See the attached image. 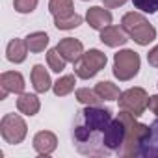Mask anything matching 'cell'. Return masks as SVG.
I'll list each match as a JSON object with an SVG mask.
<instances>
[{
	"label": "cell",
	"mask_w": 158,
	"mask_h": 158,
	"mask_svg": "<svg viewBox=\"0 0 158 158\" xmlns=\"http://www.w3.org/2000/svg\"><path fill=\"white\" fill-rule=\"evenodd\" d=\"M78 114H80L82 119H84L82 125H78L74 128V139L78 141V147H80L82 143L91 141L95 132H102L104 134V130L112 123V110L110 108H99L97 104L86 106Z\"/></svg>",
	"instance_id": "6da1fadb"
},
{
	"label": "cell",
	"mask_w": 158,
	"mask_h": 158,
	"mask_svg": "<svg viewBox=\"0 0 158 158\" xmlns=\"http://www.w3.org/2000/svg\"><path fill=\"white\" fill-rule=\"evenodd\" d=\"M117 117L125 123V128H127L125 143H123V147L117 152L121 156H138L141 145L151 136V127L149 125H143V123H138L136 121V115L130 114V112H125V110H121V114Z\"/></svg>",
	"instance_id": "7a4b0ae2"
},
{
	"label": "cell",
	"mask_w": 158,
	"mask_h": 158,
	"mask_svg": "<svg viewBox=\"0 0 158 158\" xmlns=\"http://www.w3.org/2000/svg\"><path fill=\"white\" fill-rule=\"evenodd\" d=\"M121 28L127 32V35L134 43H138L141 47H145L156 39V28L145 19V15H141L138 11L125 13L121 19Z\"/></svg>",
	"instance_id": "3957f363"
},
{
	"label": "cell",
	"mask_w": 158,
	"mask_h": 158,
	"mask_svg": "<svg viewBox=\"0 0 158 158\" xmlns=\"http://www.w3.org/2000/svg\"><path fill=\"white\" fill-rule=\"evenodd\" d=\"M139 67H141L139 54L130 48H123L114 56V76L121 82L132 80L139 73Z\"/></svg>",
	"instance_id": "277c9868"
},
{
	"label": "cell",
	"mask_w": 158,
	"mask_h": 158,
	"mask_svg": "<svg viewBox=\"0 0 158 158\" xmlns=\"http://www.w3.org/2000/svg\"><path fill=\"white\" fill-rule=\"evenodd\" d=\"M108 63V58L102 50L99 48H89L88 52H84V56L78 60L74 65V74L78 78H82V80H89L93 78L101 69H104Z\"/></svg>",
	"instance_id": "5b68a950"
},
{
	"label": "cell",
	"mask_w": 158,
	"mask_h": 158,
	"mask_svg": "<svg viewBox=\"0 0 158 158\" xmlns=\"http://www.w3.org/2000/svg\"><path fill=\"white\" fill-rule=\"evenodd\" d=\"M0 134H2V139L10 145H17L23 143L26 134H28V125L26 121L17 115V114H6L0 121Z\"/></svg>",
	"instance_id": "8992f818"
},
{
	"label": "cell",
	"mask_w": 158,
	"mask_h": 158,
	"mask_svg": "<svg viewBox=\"0 0 158 158\" xmlns=\"http://www.w3.org/2000/svg\"><path fill=\"white\" fill-rule=\"evenodd\" d=\"M119 108L125 110V112H130L134 114L136 117H139L145 110H147V104H149V95L143 88H130L127 91H123L119 95Z\"/></svg>",
	"instance_id": "52a82bcc"
},
{
	"label": "cell",
	"mask_w": 158,
	"mask_h": 158,
	"mask_svg": "<svg viewBox=\"0 0 158 158\" xmlns=\"http://www.w3.org/2000/svg\"><path fill=\"white\" fill-rule=\"evenodd\" d=\"M125 136H127L125 123L119 117L112 119V123L108 125V128L102 134V147L106 151H119L125 143Z\"/></svg>",
	"instance_id": "ba28073f"
},
{
	"label": "cell",
	"mask_w": 158,
	"mask_h": 158,
	"mask_svg": "<svg viewBox=\"0 0 158 158\" xmlns=\"http://www.w3.org/2000/svg\"><path fill=\"white\" fill-rule=\"evenodd\" d=\"M24 76L19 71H6L0 74V101H4L8 93H24Z\"/></svg>",
	"instance_id": "9c48e42d"
},
{
	"label": "cell",
	"mask_w": 158,
	"mask_h": 158,
	"mask_svg": "<svg viewBox=\"0 0 158 158\" xmlns=\"http://www.w3.org/2000/svg\"><path fill=\"white\" fill-rule=\"evenodd\" d=\"M56 48L60 50V54L69 61V63H76L84 56V45L74 39V37H63L60 39V43L56 45Z\"/></svg>",
	"instance_id": "30bf717a"
},
{
	"label": "cell",
	"mask_w": 158,
	"mask_h": 158,
	"mask_svg": "<svg viewBox=\"0 0 158 158\" xmlns=\"http://www.w3.org/2000/svg\"><path fill=\"white\" fill-rule=\"evenodd\" d=\"M56 147H58V138H56L54 132L41 130V132H37L34 136V149H35L37 154L48 156V154H52L56 151Z\"/></svg>",
	"instance_id": "8fae6325"
},
{
	"label": "cell",
	"mask_w": 158,
	"mask_h": 158,
	"mask_svg": "<svg viewBox=\"0 0 158 158\" xmlns=\"http://www.w3.org/2000/svg\"><path fill=\"white\" fill-rule=\"evenodd\" d=\"M86 21H88V24L93 30H99L101 32L102 28H106V26L112 24V13L108 10H104V8H101V6H93V8L88 10Z\"/></svg>",
	"instance_id": "7c38bea8"
},
{
	"label": "cell",
	"mask_w": 158,
	"mask_h": 158,
	"mask_svg": "<svg viewBox=\"0 0 158 158\" xmlns=\"http://www.w3.org/2000/svg\"><path fill=\"white\" fill-rule=\"evenodd\" d=\"M101 41H102L106 47L115 48V47H123V45L128 41V35H127V32H125L123 28L110 24V26H106V28L101 30Z\"/></svg>",
	"instance_id": "4fadbf2b"
},
{
	"label": "cell",
	"mask_w": 158,
	"mask_h": 158,
	"mask_svg": "<svg viewBox=\"0 0 158 158\" xmlns=\"http://www.w3.org/2000/svg\"><path fill=\"white\" fill-rule=\"evenodd\" d=\"M32 86L37 93H47L52 88V80H50V74L47 73V69L37 63L32 67Z\"/></svg>",
	"instance_id": "5bb4252c"
},
{
	"label": "cell",
	"mask_w": 158,
	"mask_h": 158,
	"mask_svg": "<svg viewBox=\"0 0 158 158\" xmlns=\"http://www.w3.org/2000/svg\"><path fill=\"white\" fill-rule=\"evenodd\" d=\"M28 56V45L24 39H11L8 43V48H6V58L11 61V63H23Z\"/></svg>",
	"instance_id": "9a60e30c"
},
{
	"label": "cell",
	"mask_w": 158,
	"mask_h": 158,
	"mask_svg": "<svg viewBox=\"0 0 158 158\" xmlns=\"http://www.w3.org/2000/svg\"><path fill=\"white\" fill-rule=\"evenodd\" d=\"M39 108H41V102H39L37 95H34V93H21L19 95V99H17V110L21 114L32 117V115H35L39 112Z\"/></svg>",
	"instance_id": "2e32d148"
},
{
	"label": "cell",
	"mask_w": 158,
	"mask_h": 158,
	"mask_svg": "<svg viewBox=\"0 0 158 158\" xmlns=\"http://www.w3.org/2000/svg\"><path fill=\"white\" fill-rule=\"evenodd\" d=\"M74 84H76V74H65V76H60L52 84V91L56 97H65L74 89Z\"/></svg>",
	"instance_id": "e0dca14e"
},
{
	"label": "cell",
	"mask_w": 158,
	"mask_h": 158,
	"mask_svg": "<svg viewBox=\"0 0 158 158\" xmlns=\"http://www.w3.org/2000/svg\"><path fill=\"white\" fill-rule=\"evenodd\" d=\"M26 45H28V50L37 54V52H43L47 47H48V35L45 32H32L24 37Z\"/></svg>",
	"instance_id": "ac0fdd59"
},
{
	"label": "cell",
	"mask_w": 158,
	"mask_h": 158,
	"mask_svg": "<svg viewBox=\"0 0 158 158\" xmlns=\"http://www.w3.org/2000/svg\"><path fill=\"white\" fill-rule=\"evenodd\" d=\"M95 91H97V95H99L102 101H117V99H119V95H121L119 88H117L115 84L108 82V80L99 82V84L95 86Z\"/></svg>",
	"instance_id": "d6986e66"
},
{
	"label": "cell",
	"mask_w": 158,
	"mask_h": 158,
	"mask_svg": "<svg viewBox=\"0 0 158 158\" xmlns=\"http://www.w3.org/2000/svg\"><path fill=\"white\" fill-rule=\"evenodd\" d=\"M48 11L54 17H67V15L74 13L73 0H50L48 2Z\"/></svg>",
	"instance_id": "ffe728a7"
},
{
	"label": "cell",
	"mask_w": 158,
	"mask_h": 158,
	"mask_svg": "<svg viewBox=\"0 0 158 158\" xmlns=\"http://www.w3.org/2000/svg\"><path fill=\"white\" fill-rule=\"evenodd\" d=\"M82 24V17L78 13H71L67 17H54V26L58 30H73Z\"/></svg>",
	"instance_id": "44dd1931"
},
{
	"label": "cell",
	"mask_w": 158,
	"mask_h": 158,
	"mask_svg": "<svg viewBox=\"0 0 158 158\" xmlns=\"http://www.w3.org/2000/svg\"><path fill=\"white\" fill-rule=\"evenodd\" d=\"M47 63H48L50 71H54V73H61V71L65 69L67 60L60 54L58 48H50V50L47 52Z\"/></svg>",
	"instance_id": "7402d4cb"
},
{
	"label": "cell",
	"mask_w": 158,
	"mask_h": 158,
	"mask_svg": "<svg viewBox=\"0 0 158 158\" xmlns=\"http://www.w3.org/2000/svg\"><path fill=\"white\" fill-rule=\"evenodd\" d=\"M76 101H78V102H82V104H86V106H91V104H99L102 99L97 95L95 89L80 88V89H76Z\"/></svg>",
	"instance_id": "603a6c76"
},
{
	"label": "cell",
	"mask_w": 158,
	"mask_h": 158,
	"mask_svg": "<svg viewBox=\"0 0 158 158\" xmlns=\"http://www.w3.org/2000/svg\"><path fill=\"white\" fill-rule=\"evenodd\" d=\"M136 10L143 13H156L158 11V0H132Z\"/></svg>",
	"instance_id": "cb8c5ba5"
},
{
	"label": "cell",
	"mask_w": 158,
	"mask_h": 158,
	"mask_svg": "<svg viewBox=\"0 0 158 158\" xmlns=\"http://www.w3.org/2000/svg\"><path fill=\"white\" fill-rule=\"evenodd\" d=\"M39 4V0H13V8L19 13H32Z\"/></svg>",
	"instance_id": "d4e9b609"
},
{
	"label": "cell",
	"mask_w": 158,
	"mask_h": 158,
	"mask_svg": "<svg viewBox=\"0 0 158 158\" xmlns=\"http://www.w3.org/2000/svg\"><path fill=\"white\" fill-rule=\"evenodd\" d=\"M147 61H149V65L158 67V45L152 47V48L149 50V54H147Z\"/></svg>",
	"instance_id": "484cf974"
},
{
	"label": "cell",
	"mask_w": 158,
	"mask_h": 158,
	"mask_svg": "<svg viewBox=\"0 0 158 158\" xmlns=\"http://www.w3.org/2000/svg\"><path fill=\"white\" fill-rule=\"evenodd\" d=\"M147 108L158 117V95H152V97H149V104H147Z\"/></svg>",
	"instance_id": "4316f807"
},
{
	"label": "cell",
	"mask_w": 158,
	"mask_h": 158,
	"mask_svg": "<svg viewBox=\"0 0 158 158\" xmlns=\"http://www.w3.org/2000/svg\"><path fill=\"white\" fill-rule=\"evenodd\" d=\"M127 2V0H102V4L106 6V8H119V6H123Z\"/></svg>",
	"instance_id": "83f0119b"
}]
</instances>
